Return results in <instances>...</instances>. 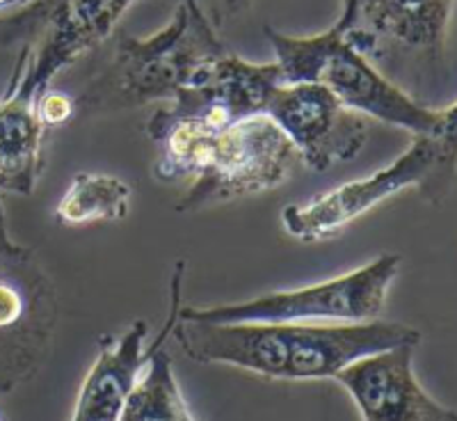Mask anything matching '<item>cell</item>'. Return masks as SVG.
Masks as SVG:
<instances>
[{
  "mask_svg": "<svg viewBox=\"0 0 457 421\" xmlns=\"http://www.w3.org/2000/svg\"><path fill=\"white\" fill-rule=\"evenodd\" d=\"M265 35L275 48L286 85H325L364 117L410 131L414 138L435 133L439 113L407 97L370 64L378 37L359 21V3H345L338 21L320 35L291 37L272 28H265Z\"/></svg>",
  "mask_w": 457,
  "mask_h": 421,
  "instance_id": "2",
  "label": "cell"
},
{
  "mask_svg": "<svg viewBox=\"0 0 457 421\" xmlns=\"http://www.w3.org/2000/svg\"><path fill=\"white\" fill-rule=\"evenodd\" d=\"M130 188L110 174L80 172L55 208V218L67 227L114 223L129 215Z\"/></svg>",
  "mask_w": 457,
  "mask_h": 421,
  "instance_id": "14",
  "label": "cell"
},
{
  "mask_svg": "<svg viewBox=\"0 0 457 421\" xmlns=\"http://www.w3.org/2000/svg\"><path fill=\"white\" fill-rule=\"evenodd\" d=\"M174 339L199 365H228L265 378L322 380L375 353L419 346L403 323H208L179 314Z\"/></svg>",
  "mask_w": 457,
  "mask_h": 421,
  "instance_id": "1",
  "label": "cell"
},
{
  "mask_svg": "<svg viewBox=\"0 0 457 421\" xmlns=\"http://www.w3.org/2000/svg\"><path fill=\"white\" fill-rule=\"evenodd\" d=\"M130 3H30L16 12L19 35L26 37L14 76L3 99L37 108L57 72L99 46Z\"/></svg>",
  "mask_w": 457,
  "mask_h": 421,
  "instance_id": "5",
  "label": "cell"
},
{
  "mask_svg": "<svg viewBox=\"0 0 457 421\" xmlns=\"http://www.w3.org/2000/svg\"><path fill=\"white\" fill-rule=\"evenodd\" d=\"M197 3H181L170 26L156 35H121L114 60L79 99L83 113H120L126 108L174 101L204 67L227 55Z\"/></svg>",
  "mask_w": 457,
  "mask_h": 421,
  "instance_id": "3",
  "label": "cell"
},
{
  "mask_svg": "<svg viewBox=\"0 0 457 421\" xmlns=\"http://www.w3.org/2000/svg\"><path fill=\"white\" fill-rule=\"evenodd\" d=\"M284 83L279 64H252L227 53L202 69L193 83L165 105L177 120L195 122L211 133L222 136L247 120L268 114L277 89Z\"/></svg>",
  "mask_w": 457,
  "mask_h": 421,
  "instance_id": "9",
  "label": "cell"
},
{
  "mask_svg": "<svg viewBox=\"0 0 457 421\" xmlns=\"http://www.w3.org/2000/svg\"><path fill=\"white\" fill-rule=\"evenodd\" d=\"M432 165L435 151L430 140L414 138L403 156L395 158L389 167L375 172L373 177L345 183L302 206H286L281 211L286 234L302 243L332 239L379 202L403 193L405 188H421L430 179Z\"/></svg>",
  "mask_w": 457,
  "mask_h": 421,
  "instance_id": "8",
  "label": "cell"
},
{
  "mask_svg": "<svg viewBox=\"0 0 457 421\" xmlns=\"http://www.w3.org/2000/svg\"><path fill=\"white\" fill-rule=\"evenodd\" d=\"M268 117L313 172L354 161L369 140L364 114L350 110L332 89L318 83L281 85Z\"/></svg>",
  "mask_w": 457,
  "mask_h": 421,
  "instance_id": "7",
  "label": "cell"
},
{
  "mask_svg": "<svg viewBox=\"0 0 457 421\" xmlns=\"http://www.w3.org/2000/svg\"><path fill=\"white\" fill-rule=\"evenodd\" d=\"M145 321H136L120 339L101 337L99 355L79 392L71 421H121L129 400L140 383L142 366L149 365L151 349L145 350Z\"/></svg>",
  "mask_w": 457,
  "mask_h": 421,
  "instance_id": "11",
  "label": "cell"
},
{
  "mask_svg": "<svg viewBox=\"0 0 457 421\" xmlns=\"http://www.w3.org/2000/svg\"><path fill=\"white\" fill-rule=\"evenodd\" d=\"M161 343L162 339L154 341L156 350L130 396L121 421H195L174 378L170 355L161 349Z\"/></svg>",
  "mask_w": 457,
  "mask_h": 421,
  "instance_id": "15",
  "label": "cell"
},
{
  "mask_svg": "<svg viewBox=\"0 0 457 421\" xmlns=\"http://www.w3.org/2000/svg\"><path fill=\"white\" fill-rule=\"evenodd\" d=\"M451 3H359V21L379 39L436 57L451 19Z\"/></svg>",
  "mask_w": 457,
  "mask_h": 421,
  "instance_id": "12",
  "label": "cell"
},
{
  "mask_svg": "<svg viewBox=\"0 0 457 421\" xmlns=\"http://www.w3.org/2000/svg\"><path fill=\"white\" fill-rule=\"evenodd\" d=\"M398 271L400 257L382 255L369 265L320 284L231 305L181 307V318L208 323H370L379 318Z\"/></svg>",
  "mask_w": 457,
  "mask_h": 421,
  "instance_id": "4",
  "label": "cell"
},
{
  "mask_svg": "<svg viewBox=\"0 0 457 421\" xmlns=\"http://www.w3.org/2000/svg\"><path fill=\"white\" fill-rule=\"evenodd\" d=\"M79 110V101H73L71 97L62 92H51L48 89L42 99L37 101V113L44 126H60L69 122Z\"/></svg>",
  "mask_w": 457,
  "mask_h": 421,
  "instance_id": "17",
  "label": "cell"
},
{
  "mask_svg": "<svg viewBox=\"0 0 457 421\" xmlns=\"http://www.w3.org/2000/svg\"><path fill=\"white\" fill-rule=\"evenodd\" d=\"M295 154V147L268 114L224 131L202 174L179 199L177 211H193L281 186Z\"/></svg>",
  "mask_w": 457,
  "mask_h": 421,
  "instance_id": "6",
  "label": "cell"
},
{
  "mask_svg": "<svg viewBox=\"0 0 457 421\" xmlns=\"http://www.w3.org/2000/svg\"><path fill=\"white\" fill-rule=\"evenodd\" d=\"M416 346L375 353L337 375L361 421H457V412L432 399L414 375Z\"/></svg>",
  "mask_w": 457,
  "mask_h": 421,
  "instance_id": "10",
  "label": "cell"
},
{
  "mask_svg": "<svg viewBox=\"0 0 457 421\" xmlns=\"http://www.w3.org/2000/svg\"><path fill=\"white\" fill-rule=\"evenodd\" d=\"M44 122L35 105L3 99L0 108V186L5 193L32 195L42 172Z\"/></svg>",
  "mask_w": 457,
  "mask_h": 421,
  "instance_id": "13",
  "label": "cell"
},
{
  "mask_svg": "<svg viewBox=\"0 0 457 421\" xmlns=\"http://www.w3.org/2000/svg\"><path fill=\"white\" fill-rule=\"evenodd\" d=\"M428 140L435 151V165L421 190L432 204H439L451 190L457 174V104L439 110V124Z\"/></svg>",
  "mask_w": 457,
  "mask_h": 421,
  "instance_id": "16",
  "label": "cell"
}]
</instances>
